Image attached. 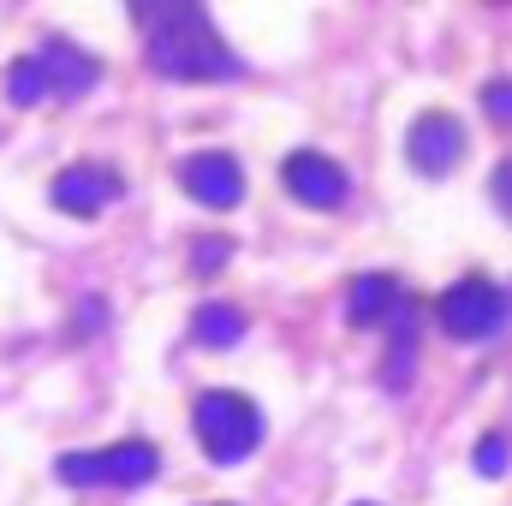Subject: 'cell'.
<instances>
[{"label":"cell","mask_w":512,"mask_h":506,"mask_svg":"<svg viewBox=\"0 0 512 506\" xmlns=\"http://www.w3.org/2000/svg\"><path fill=\"white\" fill-rule=\"evenodd\" d=\"M131 18L143 30L149 72H161L173 84H233V78H245V60L227 48V36L215 30V18L197 0H137Z\"/></svg>","instance_id":"cell-1"},{"label":"cell","mask_w":512,"mask_h":506,"mask_svg":"<svg viewBox=\"0 0 512 506\" xmlns=\"http://www.w3.org/2000/svg\"><path fill=\"white\" fill-rule=\"evenodd\" d=\"M96 78H102V60H96V54H84V48L48 36L36 54L12 60V72H6V102H12V108H36V102H48V96L72 102V96L96 90Z\"/></svg>","instance_id":"cell-2"},{"label":"cell","mask_w":512,"mask_h":506,"mask_svg":"<svg viewBox=\"0 0 512 506\" xmlns=\"http://www.w3.org/2000/svg\"><path fill=\"white\" fill-rule=\"evenodd\" d=\"M191 423H197V441H203V453L215 465H239V459H251L256 447H262V411L245 393H221V387L203 393L197 411H191Z\"/></svg>","instance_id":"cell-3"},{"label":"cell","mask_w":512,"mask_h":506,"mask_svg":"<svg viewBox=\"0 0 512 506\" xmlns=\"http://www.w3.org/2000/svg\"><path fill=\"white\" fill-rule=\"evenodd\" d=\"M161 453L149 441H120V447H96V453H60L54 477L72 489H143L155 483Z\"/></svg>","instance_id":"cell-4"},{"label":"cell","mask_w":512,"mask_h":506,"mask_svg":"<svg viewBox=\"0 0 512 506\" xmlns=\"http://www.w3.org/2000/svg\"><path fill=\"white\" fill-rule=\"evenodd\" d=\"M435 316H441V328H447L453 340H495L501 322H507V298H501L483 274H465V280H453V286L441 292Z\"/></svg>","instance_id":"cell-5"},{"label":"cell","mask_w":512,"mask_h":506,"mask_svg":"<svg viewBox=\"0 0 512 506\" xmlns=\"http://www.w3.org/2000/svg\"><path fill=\"white\" fill-rule=\"evenodd\" d=\"M179 185L203 203V209H239L245 203V167L227 149H197L179 161Z\"/></svg>","instance_id":"cell-6"},{"label":"cell","mask_w":512,"mask_h":506,"mask_svg":"<svg viewBox=\"0 0 512 506\" xmlns=\"http://www.w3.org/2000/svg\"><path fill=\"white\" fill-rule=\"evenodd\" d=\"M280 179H286V191L304 203V209H340L346 203V167L340 161H328L322 149H292L286 155V167H280Z\"/></svg>","instance_id":"cell-7"},{"label":"cell","mask_w":512,"mask_h":506,"mask_svg":"<svg viewBox=\"0 0 512 506\" xmlns=\"http://www.w3.org/2000/svg\"><path fill=\"white\" fill-rule=\"evenodd\" d=\"M411 167L417 173H429V179H441V173H453L459 167V155H465V126L453 120V114H417V126H411Z\"/></svg>","instance_id":"cell-8"},{"label":"cell","mask_w":512,"mask_h":506,"mask_svg":"<svg viewBox=\"0 0 512 506\" xmlns=\"http://www.w3.org/2000/svg\"><path fill=\"white\" fill-rule=\"evenodd\" d=\"M120 197V173L114 167H96V161H78V167H66L60 179H54V209L60 215H102L108 203Z\"/></svg>","instance_id":"cell-9"},{"label":"cell","mask_w":512,"mask_h":506,"mask_svg":"<svg viewBox=\"0 0 512 506\" xmlns=\"http://www.w3.org/2000/svg\"><path fill=\"white\" fill-rule=\"evenodd\" d=\"M387 310H399V280H393V274H358L352 292H346V316H352V328L382 322Z\"/></svg>","instance_id":"cell-10"},{"label":"cell","mask_w":512,"mask_h":506,"mask_svg":"<svg viewBox=\"0 0 512 506\" xmlns=\"http://www.w3.org/2000/svg\"><path fill=\"white\" fill-rule=\"evenodd\" d=\"M191 334H197V346L227 352V346H239V340H245V310H233V304H197Z\"/></svg>","instance_id":"cell-11"},{"label":"cell","mask_w":512,"mask_h":506,"mask_svg":"<svg viewBox=\"0 0 512 506\" xmlns=\"http://www.w3.org/2000/svg\"><path fill=\"white\" fill-rule=\"evenodd\" d=\"M411 346H417L411 310H399V322H393V352H387V387H393V393H405V381H411Z\"/></svg>","instance_id":"cell-12"},{"label":"cell","mask_w":512,"mask_h":506,"mask_svg":"<svg viewBox=\"0 0 512 506\" xmlns=\"http://www.w3.org/2000/svg\"><path fill=\"white\" fill-rule=\"evenodd\" d=\"M471 465H477V477H501L507 471V435H483L477 453H471Z\"/></svg>","instance_id":"cell-13"},{"label":"cell","mask_w":512,"mask_h":506,"mask_svg":"<svg viewBox=\"0 0 512 506\" xmlns=\"http://www.w3.org/2000/svg\"><path fill=\"white\" fill-rule=\"evenodd\" d=\"M483 114L495 126H512V78H489L483 84Z\"/></svg>","instance_id":"cell-14"},{"label":"cell","mask_w":512,"mask_h":506,"mask_svg":"<svg viewBox=\"0 0 512 506\" xmlns=\"http://www.w3.org/2000/svg\"><path fill=\"white\" fill-rule=\"evenodd\" d=\"M227 251H233V239H215V233H209V239L197 245V268H203V274H209V268H221Z\"/></svg>","instance_id":"cell-15"},{"label":"cell","mask_w":512,"mask_h":506,"mask_svg":"<svg viewBox=\"0 0 512 506\" xmlns=\"http://www.w3.org/2000/svg\"><path fill=\"white\" fill-rule=\"evenodd\" d=\"M495 203L512 215V161H501V167H495Z\"/></svg>","instance_id":"cell-16"},{"label":"cell","mask_w":512,"mask_h":506,"mask_svg":"<svg viewBox=\"0 0 512 506\" xmlns=\"http://www.w3.org/2000/svg\"><path fill=\"white\" fill-rule=\"evenodd\" d=\"M358 506H376V501H358Z\"/></svg>","instance_id":"cell-17"}]
</instances>
